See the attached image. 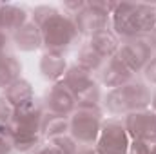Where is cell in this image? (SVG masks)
<instances>
[{"instance_id":"3","label":"cell","mask_w":156,"mask_h":154,"mask_svg":"<svg viewBox=\"0 0 156 154\" xmlns=\"http://www.w3.org/2000/svg\"><path fill=\"white\" fill-rule=\"evenodd\" d=\"M69 120H71L69 136L80 147H94L98 134L102 131L104 113H96L89 109H75Z\"/></svg>"},{"instance_id":"24","label":"cell","mask_w":156,"mask_h":154,"mask_svg":"<svg viewBox=\"0 0 156 154\" xmlns=\"http://www.w3.org/2000/svg\"><path fill=\"white\" fill-rule=\"evenodd\" d=\"M31 20L37 24V26H44L51 16H55L56 13H60V7H55V5H47V4H42V5H35L31 11Z\"/></svg>"},{"instance_id":"4","label":"cell","mask_w":156,"mask_h":154,"mask_svg":"<svg viewBox=\"0 0 156 154\" xmlns=\"http://www.w3.org/2000/svg\"><path fill=\"white\" fill-rule=\"evenodd\" d=\"M156 53L153 37H134V38L123 40L120 44L116 56L134 73H142L144 67L147 65V62L153 58Z\"/></svg>"},{"instance_id":"26","label":"cell","mask_w":156,"mask_h":154,"mask_svg":"<svg viewBox=\"0 0 156 154\" xmlns=\"http://www.w3.org/2000/svg\"><path fill=\"white\" fill-rule=\"evenodd\" d=\"M51 143H53V145H55L62 154H75L78 151V147H80L69 134H66V136H58V138L51 140Z\"/></svg>"},{"instance_id":"2","label":"cell","mask_w":156,"mask_h":154,"mask_svg":"<svg viewBox=\"0 0 156 154\" xmlns=\"http://www.w3.org/2000/svg\"><path fill=\"white\" fill-rule=\"evenodd\" d=\"M40 31H42V49L47 53L66 54L80 40L73 18L64 15L62 11L51 16L44 26H40Z\"/></svg>"},{"instance_id":"22","label":"cell","mask_w":156,"mask_h":154,"mask_svg":"<svg viewBox=\"0 0 156 154\" xmlns=\"http://www.w3.org/2000/svg\"><path fill=\"white\" fill-rule=\"evenodd\" d=\"M76 109H89V111H96V113H104V94L100 89V83L78 93L76 96Z\"/></svg>"},{"instance_id":"12","label":"cell","mask_w":156,"mask_h":154,"mask_svg":"<svg viewBox=\"0 0 156 154\" xmlns=\"http://www.w3.org/2000/svg\"><path fill=\"white\" fill-rule=\"evenodd\" d=\"M29 20H31V13L24 5L0 2V31L2 33L13 35Z\"/></svg>"},{"instance_id":"11","label":"cell","mask_w":156,"mask_h":154,"mask_svg":"<svg viewBox=\"0 0 156 154\" xmlns=\"http://www.w3.org/2000/svg\"><path fill=\"white\" fill-rule=\"evenodd\" d=\"M98 75H100V83L104 87H107V91L116 89V87H123V85H127L129 82H133L136 78V75L118 58L116 54L104 64V67H102V71Z\"/></svg>"},{"instance_id":"9","label":"cell","mask_w":156,"mask_h":154,"mask_svg":"<svg viewBox=\"0 0 156 154\" xmlns=\"http://www.w3.org/2000/svg\"><path fill=\"white\" fill-rule=\"evenodd\" d=\"M122 121L131 140H156V113L153 109L129 113Z\"/></svg>"},{"instance_id":"1","label":"cell","mask_w":156,"mask_h":154,"mask_svg":"<svg viewBox=\"0 0 156 154\" xmlns=\"http://www.w3.org/2000/svg\"><path fill=\"white\" fill-rule=\"evenodd\" d=\"M151 98H153L151 87L145 82L134 78L123 87L109 89L104 94L102 105H104V111H107L109 114L123 118L134 111L151 109Z\"/></svg>"},{"instance_id":"14","label":"cell","mask_w":156,"mask_h":154,"mask_svg":"<svg viewBox=\"0 0 156 154\" xmlns=\"http://www.w3.org/2000/svg\"><path fill=\"white\" fill-rule=\"evenodd\" d=\"M69 64L66 60V54H58V53H47L44 51V54L40 56L38 62V71L40 75L51 83H58L62 82V78L66 75Z\"/></svg>"},{"instance_id":"33","label":"cell","mask_w":156,"mask_h":154,"mask_svg":"<svg viewBox=\"0 0 156 154\" xmlns=\"http://www.w3.org/2000/svg\"><path fill=\"white\" fill-rule=\"evenodd\" d=\"M75 154H96V151L93 147H78V151Z\"/></svg>"},{"instance_id":"17","label":"cell","mask_w":156,"mask_h":154,"mask_svg":"<svg viewBox=\"0 0 156 154\" xmlns=\"http://www.w3.org/2000/svg\"><path fill=\"white\" fill-rule=\"evenodd\" d=\"M87 44H89L102 58L109 60V58H113L118 53L122 40L118 38L116 35L111 31V27H109V29H104V31L94 33L93 37H89V38H87Z\"/></svg>"},{"instance_id":"34","label":"cell","mask_w":156,"mask_h":154,"mask_svg":"<svg viewBox=\"0 0 156 154\" xmlns=\"http://www.w3.org/2000/svg\"><path fill=\"white\" fill-rule=\"evenodd\" d=\"M151 109L156 113V89L153 91V98H151Z\"/></svg>"},{"instance_id":"25","label":"cell","mask_w":156,"mask_h":154,"mask_svg":"<svg viewBox=\"0 0 156 154\" xmlns=\"http://www.w3.org/2000/svg\"><path fill=\"white\" fill-rule=\"evenodd\" d=\"M129 154H156V140H131Z\"/></svg>"},{"instance_id":"28","label":"cell","mask_w":156,"mask_h":154,"mask_svg":"<svg viewBox=\"0 0 156 154\" xmlns=\"http://www.w3.org/2000/svg\"><path fill=\"white\" fill-rule=\"evenodd\" d=\"M13 116H15V107L9 103V100L4 94H0V121L11 123Z\"/></svg>"},{"instance_id":"31","label":"cell","mask_w":156,"mask_h":154,"mask_svg":"<svg viewBox=\"0 0 156 154\" xmlns=\"http://www.w3.org/2000/svg\"><path fill=\"white\" fill-rule=\"evenodd\" d=\"M33 154H62V152H60V151L51 143V142H44V143H42V145H40Z\"/></svg>"},{"instance_id":"20","label":"cell","mask_w":156,"mask_h":154,"mask_svg":"<svg viewBox=\"0 0 156 154\" xmlns=\"http://www.w3.org/2000/svg\"><path fill=\"white\" fill-rule=\"evenodd\" d=\"M105 62H107V60L102 58L87 42H83V44L78 47L76 56H75V64H76V65L87 69V71H91V73H94V75L102 71V67H104Z\"/></svg>"},{"instance_id":"13","label":"cell","mask_w":156,"mask_h":154,"mask_svg":"<svg viewBox=\"0 0 156 154\" xmlns=\"http://www.w3.org/2000/svg\"><path fill=\"white\" fill-rule=\"evenodd\" d=\"M11 42L13 47L22 53H35L42 49V31L33 20H29L11 35Z\"/></svg>"},{"instance_id":"15","label":"cell","mask_w":156,"mask_h":154,"mask_svg":"<svg viewBox=\"0 0 156 154\" xmlns=\"http://www.w3.org/2000/svg\"><path fill=\"white\" fill-rule=\"evenodd\" d=\"M62 83L76 96L78 93H82V91H85V89H89V87H93V85H96L100 82L96 80V75L94 73L80 67L76 64H71L67 67L64 78H62Z\"/></svg>"},{"instance_id":"29","label":"cell","mask_w":156,"mask_h":154,"mask_svg":"<svg viewBox=\"0 0 156 154\" xmlns=\"http://www.w3.org/2000/svg\"><path fill=\"white\" fill-rule=\"evenodd\" d=\"M142 75H144V82L147 85H156V53L153 54V58L147 62V65L144 67Z\"/></svg>"},{"instance_id":"18","label":"cell","mask_w":156,"mask_h":154,"mask_svg":"<svg viewBox=\"0 0 156 154\" xmlns=\"http://www.w3.org/2000/svg\"><path fill=\"white\" fill-rule=\"evenodd\" d=\"M136 26L140 37H153L156 33V4L136 2Z\"/></svg>"},{"instance_id":"32","label":"cell","mask_w":156,"mask_h":154,"mask_svg":"<svg viewBox=\"0 0 156 154\" xmlns=\"http://www.w3.org/2000/svg\"><path fill=\"white\" fill-rule=\"evenodd\" d=\"M0 154H13L11 142H7V140H2V138H0Z\"/></svg>"},{"instance_id":"19","label":"cell","mask_w":156,"mask_h":154,"mask_svg":"<svg viewBox=\"0 0 156 154\" xmlns=\"http://www.w3.org/2000/svg\"><path fill=\"white\" fill-rule=\"evenodd\" d=\"M69 127H71L69 116L47 114L45 113L44 123H42V138L45 142H51L58 136H66V134H69Z\"/></svg>"},{"instance_id":"23","label":"cell","mask_w":156,"mask_h":154,"mask_svg":"<svg viewBox=\"0 0 156 154\" xmlns=\"http://www.w3.org/2000/svg\"><path fill=\"white\" fill-rule=\"evenodd\" d=\"M45 140L42 134H29V132H15L11 140L13 152L16 154H33Z\"/></svg>"},{"instance_id":"27","label":"cell","mask_w":156,"mask_h":154,"mask_svg":"<svg viewBox=\"0 0 156 154\" xmlns=\"http://www.w3.org/2000/svg\"><path fill=\"white\" fill-rule=\"evenodd\" d=\"M85 5H87V0H64L60 4V11L64 15H67V16L73 18V16H76Z\"/></svg>"},{"instance_id":"5","label":"cell","mask_w":156,"mask_h":154,"mask_svg":"<svg viewBox=\"0 0 156 154\" xmlns=\"http://www.w3.org/2000/svg\"><path fill=\"white\" fill-rule=\"evenodd\" d=\"M131 138L122 120H107L102 123V131L94 143L96 154H129Z\"/></svg>"},{"instance_id":"30","label":"cell","mask_w":156,"mask_h":154,"mask_svg":"<svg viewBox=\"0 0 156 154\" xmlns=\"http://www.w3.org/2000/svg\"><path fill=\"white\" fill-rule=\"evenodd\" d=\"M13 54V42H11V35L2 33L0 31V60L5 56Z\"/></svg>"},{"instance_id":"16","label":"cell","mask_w":156,"mask_h":154,"mask_svg":"<svg viewBox=\"0 0 156 154\" xmlns=\"http://www.w3.org/2000/svg\"><path fill=\"white\" fill-rule=\"evenodd\" d=\"M2 94L9 100V103H11L15 109H20V107H24V105H29L31 102L37 100L35 89H33L31 82L26 80V78H20V80H16L15 83H11Z\"/></svg>"},{"instance_id":"6","label":"cell","mask_w":156,"mask_h":154,"mask_svg":"<svg viewBox=\"0 0 156 154\" xmlns=\"http://www.w3.org/2000/svg\"><path fill=\"white\" fill-rule=\"evenodd\" d=\"M47 114H58V116H71L76 109V98L75 94L62 83H53L47 87L44 93V98L40 100Z\"/></svg>"},{"instance_id":"10","label":"cell","mask_w":156,"mask_h":154,"mask_svg":"<svg viewBox=\"0 0 156 154\" xmlns=\"http://www.w3.org/2000/svg\"><path fill=\"white\" fill-rule=\"evenodd\" d=\"M73 22L76 26L78 35L89 38L94 33H100V31L111 27V15L102 13L98 9H93V7L85 5L76 16H73Z\"/></svg>"},{"instance_id":"21","label":"cell","mask_w":156,"mask_h":154,"mask_svg":"<svg viewBox=\"0 0 156 154\" xmlns=\"http://www.w3.org/2000/svg\"><path fill=\"white\" fill-rule=\"evenodd\" d=\"M22 62L11 54V56H5L0 60V91H5L11 83H15L16 80L22 78Z\"/></svg>"},{"instance_id":"35","label":"cell","mask_w":156,"mask_h":154,"mask_svg":"<svg viewBox=\"0 0 156 154\" xmlns=\"http://www.w3.org/2000/svg\"><path fill=\"white\" fill-rule=\"evenodd\" d=\"M153 42H154V49H156V33L153 35Z\"/></svg>"},{"instance_id":"8","label":"cell","mask_w":156,"mask_h":154,"mask_svg":"<svg viewBox=\"0 0 156 154\" xmlns=\"http://www.w3.org/2000/svg\"><path fill=\"white\" fill-rule=\"evenodd\" d=\"M111 31L122 40L140 37L136 26V4L118 2L115 11L111 13Z\"/></svg>"},{"instance_id":"7","label":"cell","mask_w":156,"mask_h":154,"mask_svg":"<svg viewBox=\"0 0 156 154\" xmlns=\"http://www.w3.org/2000/svg\"><path fill=\"white\" fill-rule=\"evenodd\" d=\"M45 118V109L38 98L29 105L15 109V116L11 120V129L15 132H29V134H42V123Z\"/></svg>"}]
</instances>
